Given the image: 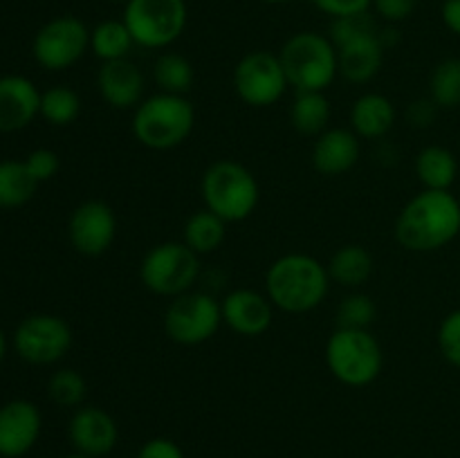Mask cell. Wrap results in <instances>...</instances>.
Returning a JSON list of instances; mask_svg holds the SVG:
<instances>
[{
  "label": "cell",
  "mask_w": 460,
  "mask_h": 458,
  "mask_svg": "<svg viewBox=\"0 0 460 458\" xmlns=\"http://www.w3.org/2000/svg\"><path fill=\"white\" fill-rule=\"evenodd\" d=\"M394 236L411 254H431L460 236V200L452 191L422 189L398 211Z\"/></svg>",
  "instance_id": "1"
},
{
  "label": "cell",
  "mask_w": 460,
  "mask_h": 458,
  "mask_svg": "<svg viewBox=\"0 0 460 458\" xmlns=\"http://www.w3.org/2000/svg\"><path fill=\"white\" fill-rule=\"evenodd\" d=\"M328 268L313 254L290 251L268 265L265 295L272 305L288 314H308L326 301L331 292Z\"/></svg>",
  "instance_id": "2"
},
{
  "label": "cell",
  "mask_w": 460,
  "mask_h": 458,
  "mask_svg": "<svg viewBox=\"0 0 460 458\" xmlns=\"http://www.w3.org/2000/svg\"><path fill=\"white\" fill-rule=\"evenodd\" d=\"M196 108L187 94L155 92L133 110V137L148 151H173L191 137Z\"/></svg>",
  "instance_id": "3"
},
{
  "label": "cell",
  "mask_w": 460,
  "mask_h": 458,
  "mask_svg": "<svg viewBox=\"0 0 460 458\" xmlns=\"http://www.w3.org/2000/svg\"><path fill=\"white\" fill-rule=\"evenodd\" d=\"M205 209L214 211L225 223H243L256 211L261 187L252 169L236 160H216L205 169L200 180Z\"/></svg>",
  "instance_id": "4"
},
{
  "label": "cell",
  "mask_w": 460,
  "mask_h": 458,
  "mask_svg": "<svg viewBox=\"0 0 460 458\" xmlns=\"http://www.w3.org/2000/svg\"><path fill=\"white\" fill-rule=\"evenodd\" d=\"M277 54L296 92H326L340 76L337 48L319 31H296Z\"/></svg>",
  "instance_id": "5"
},
{
  "label": "cell",
  "mask_w": 460,
  "mask_h": 458,
  "mask_svg": "<svg viewBox=\"0 0 460 458\" xmlns=\"http://www.w3.org/2000/svg\"><path fill=\"white\" fill-rule=\"evenodd\" d=\"M326 366L340 384L364 389L380 377L385 350L371 330L335 328L326 341Z\"/></svg>",
  "instance_id": "6"
},
{
  "label": "cell",
  "mask_w": 460,
  "mask_h": 458,
  "mask_svg": "<svg viewBox=\"0 0 460 458\" xmlns=\"http://www.w3.org/2000/svg\"><path fill=\"white\" fill-rule=\"evenodd\" d=\"M200 277V256L182 241H164L153 245L139 260V281L148 292L175 299L193 290Z\"/></svg>",
  "instance_id": "7"
},
{
  "label": "cell",
  "mask_w": 460,
  "mask_h": 458,
  "mask_svg": "<svg viewBox=\"0 0 460 458\" xmlns=\"http://www.w3.org/2000/svg\"><path fill=\"white\" fill-rule=\"evenodd\" d=\"M121 21L135 45L144 49H166L184 34L189 22L187 0H128Z\"/></svg>",
  "instance_id": "8"
},
{
  "label": "cell",
  "mask_w": 460,
  "mask_h": 458,
  "mask_svg": "<svg viewBox=\"0 0 460 458\" xmlns=\"http://www.w3.org/2000/svg\"><path fill=\"white\" fill-rule=\"evenodd\" d=\"M166 337L178 346H200L218 335L223 326L220 301L209 292L189 290L169 301L162 319Z\"/></svg>",
  "instance_id": "9"
},
{
  "label": "cell",
  "mask_w": 460,
  "mask_h": 458,
  "mask_svg": "<svg viewBox=\"0 0 460 458\" xmlns=\"http://www.w3.org/2000/svg\"><path fill=\"white\" fill-rule=\"evenodd\" d=\"M232 85L236 97L250 108L274 106L290 88L281 58L268 49L247 52L234 67Z\"/></svg>",
  "instance_id": "10"
},
{
  "label": "cell",
  "mask_w": 460,
  "mask_h": 458,
  "mask_svg": "<svg viewBox=\"0 0 460 458\" xmlns=\"http://www.w3.org/2000/svg\"><path fill=\"white\" fill-rule=\"evenodd\" d=\"M90 49V27L81 18L63 13L36 31L31 54L43 70L63 72L85 57Z\"/></svg>",
  "instance_id": "11"
},
{
  "label": "cell",
  "mask_w": 460,
  "mask_h": 458,
  "mask_svg": "<svg viewBox=\"0 0 460 458\" xmlns=\"http://www.w3.org/2000/svg\"><path fill=\"white\" fill-rule=\"evenodd\" d=\"M72 335L70 323L58 314L39 313L30 314L13 330V350L18 357L34 366L57 364L70 353Z\"/></svg>",
  "instance_id": "12"
},
{
  "label": "cell",
  "mask_w": 460,
  "mask_h": 458,
  "mask_svg": "<svg viewBox=\"0 0 460 458\" xmlns=\"http://www.w3.org/2000/svg\"><path fill=\"white\" fill-rule=\"evenodd\" d=\"M117 214L108 202L84 200L67 220V238L81 256L97 259L112 247L117 238Z\"/></svg>",
  "instance_id": "13"
},
{
  "label": "cell",
  "mask_w": 460,
  "mask_h": 458,
  "mask_svg": "<svg viewBox=\"0 0 460 458\" xmlns=\"http://www.w3.org/2000/svg\"><path fill=\"white\" fill-rule=\"evenodd\" d=\"M340 58V76L349 84H368L380 75L385 66V43L380 39V27L376 21L364 30L355 31L346 40L335 45Z\"/></svg>",
  "instance_id": "14"
},
{
  "label": "cell",
  "mask_w": 460,
  "mask_h": 458,
  "mask_svg": "<svg viewBox=\"0 0 460 458\" xmlns=\"http://www.w3.org/2000/svg\"><path fill=\"white\" fill-rule=\"evenodd\" d=\"M67 438L75 452L93 458H103L115 452L119 443V425L115 418L102 407L84 404L75 409L67 422Z\"/></svg>",
  "instance_id": "15"
},
{
  "label": "cell",
  "mask_w": 460,
  "mask_h": 458,
  "mask_svg": "<svg viewBox=\"0 0 460 458\" xmlns=\"http://www.w3.org/2000/svg\"><path fill=\"white\" fill-rule=\"evenodd\" d=\"M43 431L40 409L30 400H9L0 407V458H22Z\"/></svg>",
  "instance_id": "16"
},
{
  "label": "cell",
  "mask_w": 460,
  "mask_h": 458,
  "mask_svg": "<svg viewBox=\"0 0 460 458\" xmlns=\"http://www.w3.org/2000/svg\"><path fill=\"white\" fill-rule=\"evenodd\" d=\"M223 326L241 337H261L272 328L274 305L265 292L252 287H236L220 301Z\"/></svg>",
  "instance_id": "17"
},
{
  "label": "cell",
  "mask_w": 460,
  "mask_h": 458,
  "mask_svg": "<svg viewBox=\"0 0 460 458\" xmlns=\"http://www.w3.org/2000/svg\"><path fill=\"white\" fill-rule=\"evenodd\" d=\"M97 92L115 110H135L144 101L146 79L130 58L108 61L97 70Z\"/></svg>",
  "instance_id": "18"
},
{
  "label": "cell",
  "mask_w": 460,
  "mask_h": 458,
  "mask_svg": "<svg viewBox=\"0 0 460 458\" xmlns=\"http://www.w3.org/2000/svg\"><path fill=\"white\" fill-rule=\"evenodd\" d=\"M40 115V90L27 76H0V133L27 128Z\"/></svg>",
  "instance_id": "19"
},
{
  "label": "cell",
  "mask_w": 460,
  "mask_h": 458,
  "mask_svg": "<svg viewBox=\"0 0 460 458\" xmlns=\"http://www.w3.org/2000/svg\"><path fill=\"white\" fill-rule=\"evenodd\" d=\"M362 155L359 137L350 128H328L319 137H314L310 162L317 173L326 178L346 175L358 166Z\"/></svg>",
  "instance_id": "20"
},
{
  "label": "cell",
  "mask_w": 460,
  "mask_h": 458,
  "mask_svg": "<svg viewBox=\"0 0 460 458\" xmlns=\"http://www.w3.org/2000/svg\"><path fill=\"white\" fill-rule=\"evenodd\" d=\"M395 119H398V112L386 94L364 92L350 106L349 128L359 139H382L394 130Z\"/></svg>",
  "instance_id": "21"
},
{
  "label": "cell",
  "mask_w": 460,
  "mask_h": 458,
  "mask_svg": "<svg viewBox=\"0 0 460 458\" xmlns=\"http://www.w3.org/2000/svg\"><path fill=\"white\" fill-rule=\"evenodd\" d=\"M326 268L332 283H340L341 287H349V290H359L376 272V259L364 245L349 242L332 251Z\"/></svg>",
  "instance_id": "22"
},
{
  "label": "cell",
  "mask_w": 460,
  "mask_h": 458,
  "mask_svg": "<svg viewBox=\"0 0 460 458\" xmlns=\"http://www.w3.org/2000/svg\"><path fill=\"white\" fill-rule=\"evenodd\" d=\"M413 166H416L418 182L422 184V189H431V191H452L458 178L456 155L440 144L420 148Z\"/></svg>",
  "instance_id": "23"
},
{
  "label": "cell",
  "mask_w": 460,
  "mask_h": 458,
  "mask_svg": "<svg viewBox=\"0 0 460 458\" xmlns=\"http://www.w3.org/2000/svg\"><path fill=\"white\" fill-rule=\"evenodd\" d=\"M227 225L229 223H225L220 216L202 207V209L193 211L184 223L182 242L198 256L214 254L227 238Z\"/></svg>",
  "instance_id": "24"
},
{
  "label": "cell",
  "mask_w": 460,
  "mask_h": 458,
  "mask_svg": "<svg viewBox=\"0 0 460 458\" xmlns=\"http://www.w3.org/2000/svg\"><path fill=\"white\" fill-rule=\"evenodd\" d=\"M332 108L326 92H296L290 106L292 128L305 137H319L331 128Z\"/></svg>",
  "instance_id": "25"
},
{
  "label": "cell",
  "mask_w": 460,
  "mask_h": 458,
  "mask_svg": "<svg viewBox=\"0 0 460 458\" xmlns=\"http://www.w3.org/2000/svg\"><path fill=\"white\" fill-rule=\"evenodd\" d=\"M133 48L135 40L121 18L119 21H117V18H108V21L97 22V25L90 30V52H93L102 63L128 58Z\"/></svg>",
  "instance_id": "26"
},
{
  "label": "cell",
  "mask_w": 460,
  "mask_h": 458,
  "mask_svg": "<svg viewBox=\"0 0 460 458\" xmlns=\"http://www.w3.org/2000/svg\"><path fill=\"white\" fill-rule=\"evenodd\" d=\"M39 182L21 160L0 162V209H18L34 198Z\"/></svg>",
  "instance_id": "27"
},
{
  "label": "cell",
  "mask_w": 460,
  "mask_h": 458,
  "mask_svg": "<svg viewBox=\"0 0 460 458\" xmlns=\"http://www.w3.org/2000/svg\"><path fill=\"white\" fill-rule=\"evenodd\" d=\"M153 81L160 92L187 94L196 81V70L184 54L162 52L153 63Z\"/></svg>",
  "instance_id": "28"
},
{
  "label": "cell",
  "mask_w": 460,
  "mask_h": 458,
  "mask_svg": "<svg viewBox=\"0 0 460 458\" xmlns=\"http://www.w3.org/2000/svg\"><path fill=\"white\" fill-rule=\"evenodd\" d=\"M429 99L440 110L460 106V58L449 57L436 63L429 76Z\"/></svg>",
  "instance_id": "29"
},
{
  "label": "cell",
  "mask_w": 460,
  "mask_h": 458,
  "mask_svg": "<svg viewBox=\"0 0 460 458\" xmlns=\"http://www.w3.org/2000/svg\"><path fill=\"white\" fill-rule=\"evenodd\" d=\"M81 115V97L67 85H54L40 92V117L52 126H70Z\"/></svg>",
  "instance_id": "30"
},
{
  "label": "cell",
  "mask_w": 460,
  "mask_h": 458,
  "mask_svg": "<svg viewBox=\"0 0 460 458\" xmlns=\"http://www.w3.org/2000/svg\"><path fill=\"white\" fill-rule=\"evenodd\" d=\"M48 395L63 409H79L88 398V382L76 368H58L48 380Z\"/></svg>",
  "instance_id": "31"
},
{
  "label": "cell",
  "mask_w": 460,
  "mask_h": 458,
  "mask_svg": "<svg viewBox=\"0 0 460 458\" xmlns=\"http://www.w3.org/2000/svg\"><path fill=\"white\" fill-rule=\"evenodd\" d=\"M376 301L367 292L353 290L346 295L337 305V328H355V330H371V323L376 321Z\"/></svg>",
  "instance_id": "32"
},
{
  "label": "cell",
  "mask_w": 460,
  "mask_h": 458,
  "mask_svg": "<svg viewBox=\"0 0 460 458\" xmlns=\"http://www.w3.org/2000/svg\"><path fill=\"white\" fill-rule=\"evenodd\" d=\"M436 344L449 366L460 368V308L445 314L436 332Z\"/></svg>",
  "instance_id": "33"
},
{
  "label": "cell",
  "mask_w": 460,
  "mask_h": 458,
  "mask_svg": "<svg viewBox=\"0 0 460 458\" xmlns=\"http://www.w3.org/2000/svg\"><path fill=\"white\" fill-rule=\"evenodd\" d=\"M22 162H25L31 178L39 184L52 180L58 173V169H61V160H58L57 151H52V148H36Z\"/></svg>",
  "instance_id": "34"
},
{
  "label": "cell",
  "mask_w": 460,
  "mask_h": 458,
  "mask_svg": "<svg viewBox=\"0 0 460 458\" xmlns=\"http://www.w3.org/2000/svg\"><path fill=\"white\" fill-rule=\"evenodd\" d=\"M314 7L322 13L335 18H349L359 16V13H368L373 7V0H310Z\"/></svg>",
  "instance_id": "35"
},
{
  "label": "cell",
  "mask_w": 460,
  "mask_h": 458,
  "mask_svg": "<svg viewBox=\"0 0 460 458\" xmlns=\"http://www.w3.org/2000/svg\"><path fill=\"white\" fill-rule=\"evenodd\" d=\"M418 7V0H373V9H376L377 18H382L389 25H398V22L407 21Z\"/></svg>",
  "instance_id": "36"
},
{
  "label": "cell",
  "mask_w": 460,
  "mask_h": 458,
  "mask_svg": "<svg viewBox=\"0 0 460 458\" xmlns=\"http://www.w3.org/2000/svg\"><path fill=\"white\" fill-rule=\"evenodd\" d=\"M135 458H187V456H184V449L180 447L173 438L155 436V438H148L146 443L137 449V456Z\"/></svg>",
  "instance_id": "37"
},
{
  "label": "cell",
  "mask_w": 460,
  "mask_h": 458,
  "mask_svg": "<svg viewBox=\"0 0 460 458\" xmlns=\"http://www.w3.org/2000/svg\"><path fill=\"white\" fill-rule=\"evenodd\" d=\"M440 108L436 106L429 97L418 99V101H413L411 106L407 108V119H409V124L418 126V128H427V126L434 124L436 112Z\"/></svg>",
  "instance_id": "38"
},
{
  "label": "cell",
  "mask_w": 460,
  "mask_h": 458,
  "mask_svg": "<svg viewBox=\"0 0 460 458\" xmlns=\"http://www.w3.org/2000/svg\"><path fill=\"white\" fill-rule=\"evenodd\" d=\"M440 18L452 34L460 36V0H443Z\"/></svg>",
  "instance_id": "39"
},
{
  "label": "cell",
  "mask_w": 460,
  "mask_h": 458,
  "mask_svg": "<svg viewBox=\"0 0 460 458\" xmlns=\"http://www.w3.org/2000/svg\"><path fill=\"white\" fill-rule=\"evenodd\" d=\"M4 355H7V337H4L3 328H0V364H3Z\"/></svg>",
  "instance_id": "40"
},
{
  "label": "cell",
  "mask_w": 460,
  "mask_h": 458,
  "mask_svg": "<svg viewBox=\"0 0 460 458\" xmlns=\"http://www.w3.org/2000/svg\"><path fill=\"white\" fill-rule=\"evenodd\" d=\"M63 458H93V456H85V454L72 452V454H67V456H63Z\"/></svg>",
  "instance_id": "41"
},
{
  "label": "cell",
  "mask_w": 460,
  "mask_h": 458,
  "mask_svg": "<svg viewBox=\"0 0 460 458\" xmlns=\"http://www.w3.org/2000/svg\"><path fill=\"white\" fill-rule=\"evenodd\" d=\"M268 4H283V3H290V0H263Z\"/></svg>",
  "instance_id": "42"
},
{
  "label": "cell",
  "mask_w": 460,
  "mask_h": 458,
  "mask_svg": "<svg viewBox=\"0 0 460 458\" xmlns=\"http://www.w3.org/2000/svg\"><path fill=\"white\" fill-rule=\"evenodd\" d=\"M111 3H128V0H111Z\"/></svg>",
  "instance_id": "43"
}]
</instances>
